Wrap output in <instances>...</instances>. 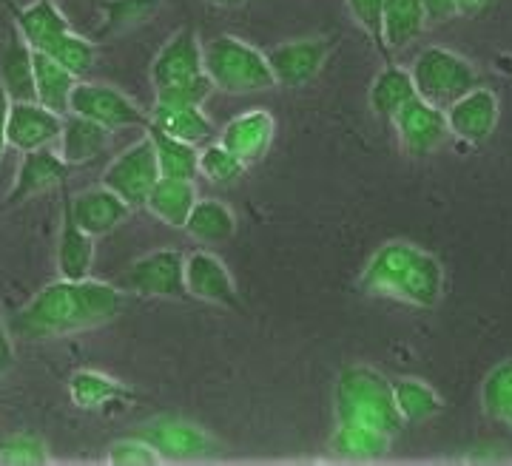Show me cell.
<instances>
[{
  "label": "cell",
  "mask_w": 512,
  "mask_h": 466,
  "mask_svg": "<svg viewBox=\"0 0 512 466\" xmlns=\"http://www.w3.org/2000/svg\"><path fill=\"white\" fill-rule=\"evenodd\" d=\"M126 307L120 287L100 279H57L37 290L32 302L9 316L12 336L46 341L74 336L100 324L114 322Z\"/></svg>",
  "instance_id": "cell-1"
},
{
  "label": "cell",
  "mask_w": 512,
  "mask_h": 466,
  "mask_svg": "<svg viewBox=\"0 0 512 466\" xmlns=\"http://www.w3.org/2000/svg\"><path fill=\"white\" fill-rule=\"evenodd\" d=\"M367 296L433 310L444 296V268L433 253L410 242H387L367 259L359 276Z\"/></svg>",
  "instance_id": "cell-2"
},
{
  "label": "cell",
  "mask_w": 512,
  "mask_h": 466,
  "mask_svg": "<svg viewBox=\"0 0 512 466\" xmlns=\"http://www.w3.org/2000/svg\"><path fill=\"white\" fill-rule=\"evenodd\" d=\"M333 415L336 424L370 427L396 435L404 430L402 415L393 398V381L367 364L345 367L333 387Z\"/></svg>",
  "instance_id": "cell-3"
},
{
  "label": "cell",
  "mask_w": 512,
  "mask_h": 466,
  "mask_svg": "<svg viewBox=\"0 0 512 466\" xmlns=\"http://www.w3.org/2000/svg\"><path fill=\"white\" fill-rule=\"evenodd\" d=\"M202 66L214 91L251 94L274 86V74L262 49L245 43L242 37L220 35L202 43Z\"/></svg>",
  "instance_id": "cell-4"
},
{
  "label": "cell",
  "mask_w": 512,
  "mask_h": 466,
  "mask_svg": "<svg viewBox=\"0 0 512 466\" xmlns=\"http://www.w3.org/2000/svg\"><path fill=\"white\" fill-rule=\"evenodd\" d=\"M407 72L413 77L416 94L436 108H447L461 94L478 86V72L473 69V63L444 46L421 49Z\"/></svg>",
  "instance_id": "cell-5"
},
{
  "label": "cell",
  "mask_w": 512,
  "mask_h": 466,
  "mask_svg": "<svg viewBox=\"0 0 512 466\" xmlns=\"http://www.w3.org/2000/svg\"><path fill=\"white\" fill-rule=\"evenodd\" d=\"M157 180H160V165H157L154 143L148 134L143 140L128 145L126 151H120L103 171V185L123 199L131 211L146 205Z\"/></svg>",
  "instance_id": "cell-6"
},
{
  "label": "cell",
  "mask_w": 512,
  "mask_h": 466,
  "mask_svg": "<svg viewBox=\"0 0 512 466\" xmlns=\"http://www.w3.org/2000/svg\"><path fill=\"white\" fill-rule=\"evenodd\" d=\"M69 111L86 117V120H94L97 126L109 128L111 134L123 131V128L148 126L146 111L137 106L128 94L114 89L109 83H83V80H77Z\"/></svg>",
  "instance_id": "cell-7"
},
{
  "label": "cell",
  "mask_w": 512,
  "mask_h": 466,
  "mask_svg": "<svg viewBox=\"0 0 512 466\" xmlns=\"http://www.w3.org/2000/svg\"><path fill=\"white\" fill-rule=\"evenodd\" d=\"M185 253L174 248H160L134 259L123 273V290L137 296L180 299L185 296Z\"/></svg>",
  "instance_id": "cell-8"
},
{
  "label": "cell",
  "mask_w": 512,
  "mask_h": 466,
  "mask_svg": "<svg viewBox=\"0 0 512 466\" xmlns=\"http://www.w3.org/2000/svg\"><path fill=\"white\" fill-rule=\"evenodd\" d=\"M140 435L163 455V461H202L220 452V441L208 430L180 418H154Z\"/></svg>",
  "instance_id": "cell-9"
},
{
  "label": "cell",
  "mask_w": 512,
  "mask_h": 466,
  "mask_svg": "<svg viewBox=\"0 0 512 466\" xmlns=\"http://www.w3.org/2000/svg\"><path fill=\"white\" fill-rule=\"evenodd\" d=\"M393 128L399 145L407 157H430L433 151H439L441 145L450 137V126H447V114L444 108L430 106L427 100L413 97L407 106L393 117Z\"/></svg>",
  "instance_id": "cell-10"
},
{
  "label": "cell",
  "mask_w": 512,
  "mask_h": 466,
  "mask_svg": "<svg viewBox=\"0 0 512 466\" xmlns=\"http://www.w3.org/2000/svg\"><path fill=\"white\" fill-rule=\"evenodd\" d=\"M268 66L274 74V86L282 89H299L311 83L316 74L325 69L330 57L328 37H299V40H285L265 52Z\"/></svg>",
  "instance_id": "cell-11"
},
{
  "label": "cell",
  "mask_w": 512,
  "mask_h": 466,
  "mask_svg": "<svg viewBox=\"0 0 512 466\" xmlns=\"http://www.w3.org/2000/svg\"><path fill=\"white\" fill-rule=\"evenodd\" d=\"M205 77L202 66V40L194 26H183L160 46V52L154 54L151 63V83L154 89H171V86H183L191 80Z\"/></svg>",
  "instance_id": "cell-12"
},
{
  "label": "cell",
  "mask_w": 512,
  "mask_h": 466,
  "mask_svg": "<svg viewBox=\"0 0 512 466\" xmlns=\"http://www.w3.org/2000/svg\"><path fill=\"white\" fill-rule=\"evenodd\" d=\"M60 128H63V114L40 106L37 100L9 103L6 140H9V148H15L20 154H29V151H40V148L57 145Z\"/></svg>",
  "instance_id": "cell-13"
},
{
  "label": "cell",
  "mask_w": 512,
  "mask_h": 466,
  "mask_svg": "<svg viewBox=\"0 0 512 466\" xmlns=\"http://www.w3.org/2000/svg\"><path fill=\"white\" fill-rule=\"evenodd\" d=\"M447 114V126H450V137H458L461 143L478 145L493 137L495 126H498V97L495 91L484 89L478 83L476 89L461 94L456 103L444 108Z\"/></svg>",
  "instance_id": "cell-14"
},
{
  "label": "cell",
  "mask_w": 512,
  "mask_h": 466,
  "mask_svg": "<svg viewBox=\"0 0 512 466\" xmlns=\"http://www.w3.org/2000/svg\"><path fill=\"white\" fill-rule=\"evenodd\" d=\"M185 296H194L200 302L239 310V293L234 276L228 273L225 262L217 253L194 251L185 256Z\"/></svg>",
  "instance_id": "cell-15"
},
{
  "label": "cell",
  "mask_w": 512,
  "mask_h": 466,
  "mask_svg": "<svg viewBox=\"0 0 512 466\" xmlns=\"http://www.w3.org/2000/svg\"><path fill=\"white\" fill-rule=\"evenodd\" d=\"M66 208L74 222L86 233H92L94 239L120 228L131 214L126 202L106 185H92V188L77 191L72 199H66Z\"/></svg>",
  "instance_id": "cell-16"
},
{
  "label": "cell",
  "mask_w": 512,
  "mask_h": 466,
  "mask_svg": "<svg viewBox=\"0 0 512 466\" xmlns=\"http://www.w3.org/2000/svg\"><path fill=\"white\" fill-rule=\"evenodd\" d=\"M276 134V120L274 114H268L265 108H251V111H242L234 120H228L220 131V143L237 154L239 160L245 165H254L259 162L268 148L274 145Z\"/></svg>",
  "instance_id": "cell-17"
},
{
  "label": "cell",
  "mask_w": 512,
  "mask_h": 466,
  "mask_svg": "<svg viewBox=\"0 0 512 466\" xmlns=\"http://www.w3.org/2000/svg\"><path fill=\"white\" fill-rule=\"evenodd\" d=\"M69 165L52 148H40L23 154L18 165V174L12 180V188L6 194V205H20L23 199H32L37 194H46L52 188H60L69 177Z\"/></svg>",
  "instance_id": "cell-18"
},
{
  "label": "cell",
  "mask_w": 512,
  "mask_h": 466,
  "mask_svg": "<svg viewBox=\"0 0 512 466\" xmlns=\"http://www.w3.org/2000/svg\"><path fill=\"white\" fill-rule=\"evenodd\" d=\"M111 143L109 128L97 126L94 120H86L80 114H63V128L57 137V154L69 168H80L94 162Z\"/></svg>",
  "instance_id": "cell-19"
},
{
  "label": "cell",
  "mask_w": 512,
  "mask_h": 466,
  "mask_svg": "<svg viewBox=\"0 0 512 466\" xmlns=\"http://www.w3.org/2000/svg\"><path fill=\"white\" fill-rule=\"evenodd\" d=\"M57 276L60 279H89L94 268V236L86 233L63 205L60 216V231L55 245Z\"/></svg>",
  "instance_id": "cell-20"
},
{
  "label": "cell",
  "mask_w": 512,
  "mask_h": 466,
  "mask_svg": "<svg viewBox=\"0 0 512 466\" xmlns=\"http://www.w3.org/2000/svg\"><path fill=\"white\" fill-rule=\"evenodd\" d=\"M0 86L12 103L35 100V52L18 29L0 49Z\"/></svg>",
  "instance_id": "cell-21"
},
{
  "label": "cell",
  "mask_w": 512,
  "mask_h": 466,
  "mask_svg": "<svg viewBox=\"0 0 512 466\" xmlns=\"http://www.w3.org/2000/svg\"><path fill=\"white\" fill-rule=\"evenodd\" d=\"M15 29L32 46V52H49L57 37L72 29V23L55 0H32L15 12Z\"/></svg>",
  "instance_id": "cell-22"
},
{
  "label": "cell",
  "mask_w": 512,
  "mask_h": 466,
  "mask_svg": "<svg viewBox=\"0 0 512 466\" xmlns=\"http://www.w3.org/2000/svg\"><path fill=\"white\" fill-rule=\"evenodd\" d=\"M157 128L168 137H177L183 143L202 145L211 143L214 137V123L208 120V114L202 106H168V103H154L148 111V126Z\"/></svg>",
  "instance_id": "cell-23"
},
{
  "label": "cell",
  "mask_w": 512,
  "mask_h": 466,
  "mask_svg": "<svg viewBox=\"0 0 512 466\" xmlns=\"http://www.w3.org/2000/svg\"><path fill=\"white\" fill-rule=\"evenodd\" d=\"M69 398L77 410L97 413V410H109L114 404H128L134 393L123 381L106 376L100 370H77L69 378Z\"/></svg>",
  "instance_id": "cell-24"
},
{
  "label": "cell",
  "mask_w": 512,
  "mask_h": 466,
  "mask_svg": "<svg viewBox=\"0 0 512 466\" xmlns=\"http://www.w3.org/2000/svg\"><path fill=\"white\" fill-rule=\"evenodd\" d=\"M197 185L194 180H171V177H160L157 185L151 188L146 205L148 214L157 216L160 222L171 225V228H185L188 216L197 205Z\"/></svg>",
  "instance_id": "cell-25"
},
{
  "label": "cell",
  "mask_w": 512,
  "mask_h": 466,
  "mask_svg": "<svg viewBox=\"0 0 512 466\" xmlns=\"http://www.w3.org/2000/svg\"><path fill=\"white\" fill-rule=\"evenodd\" d=\"M416 94L413 77L402 66H384L382 72L373 77L370 91H367V103L370 111L382 120V123H393V117L402 111Z\"/></svg>",
  "instance_id": "cell-26"
},
{
  "label": "cell",
  "mask_w": 512,
  "mask_h": 466,
  "mask_svg": "<svg viewBox=\"0 0 512 466\" xmlns=\"http://www.w3.org/2000/svg\"><path fill=\"white\" fill-rule=\"evenodd\" d=\"M427 29L421 0H384L382 40L387 54L402 52Z\"/></svg>",
  "instance_id": "cell-27"
},
{
  "label": "cell",
  "mask_w": 512,
  "mask_h": 466,
  "mask_svg": "<svg viewBox=\"0 0 512 466\" xmlns=\"http://www.w3.org/2000/svg\"><path fill=\"white\" fill-rule=\"evenodd\" d=\"M80 77L66 72L46 52H35V100L40 106L52 108L57 114H69L72 91Z\"/></svg>",
  "instance_id": "cell-28"
},
{
  "label": "cell",
  "mask_w": 512,
  "mask_h": 466,
  "mask_svg": "<svg viewBox=\"0 0 512 466\" xmlns=\"http://www.w3.org/2000/svg\"><path fill=\"white\" fill-rule=\"evenodd\" d=\"M393 435L370 427H353V424H336L330 435V452L345 461H379L390 452Z\"/></svg>",
  "instance_id": "cell-29"
},
{
  "label": "cell",
  "mask_w": 512,
  "mask_h": 466,
  "mask_svg": "<svg viewBox=\"0 0 512 466\" xmlns=\"http://www.w3.org/2000/svg\"><path fill=\"white\" fill-rule=\"evenodd\" d=\"M185 233L202 245L228 242L237 233V216L220 199H197L194 211L185 222Z\"/></svg>",
  "instance_id": "cell-30"
},
{
  "label": "cell",
  "mask_w": 512,
  "mask_h": 466,
  "mask_svg": "<svg viewBox=\"0 0 512 466\" xmlns=\"http://www.w3.org/2000/svg\"><path fill=\"white\" fill-rule=\"evenodd\" d=\"M146 134L154 143L160 177H171V180H197L200 177V148L197 145L168 137L157 128H146Z\"/></svg>",
  "instance_id": "cell-31"
},
{
  "label": "cell",
  "mask_w": 512,
  "mask_h": 466,
  "mask_svg": "<svg viewBox=\"0 0 512 466\" xmlns=\"http://www.w3.org/2000/svg\"><path fill=\"white\" fill-rule=\"evenodd\" d=\"M393 398H396L404 427L407 424H424L444 410L441 395L430 384H424L421 378H396L393 381Z\"/></svg>",
  "instance_id": "cell-32"
},
{
  "label": "cell",
  "mask_w": 512,
  "mask_h": 466,
  "mask_svg": "<svg viewBox=\"0 0 512 466\" xmlns=\"http://www.w3.org/2000/svg\"><path fill=\"white\" fill-rule=\"evenodd\" d=\"M481 410L484 415L512 430V359L495 364L481 384Z\"/></svg>",
  "instance_id": "cell-33"
},
{
  "label": "cell",
  "mask_w": 512,
  "mask_h": 466,
  "mask_svg": "<svg viewBox=\"0 0 512 466\" xmlns=\"http://www.w3.org/2000/svg\"><path fill=\"white\" fill-rule=\"evenodd\" d=\"M160 0H103L100 3V37L123 35L137 26H143L157 15Z\"/></svg>",
  "instance_id": "cell-34"
},
{
  "label": "cell",
  "mask_w": 512,
  "mask_h": 466,
  "mask_svg": "<svg viewBox=\"0 0 512 466\" xmlns=\"http://www.w3.org/2000/svg\"><path fill=\"white\" fill-rule=\"evenodd\" d=\"M46 54L52 60H57L66 72H72L74 77H83L94 66V60H97V46L89 37L77 35L74 29H69L66 35L57 37L55 46Z\"/></svg>",
  "instance_id": "cell-35"
},
{
  "label": "cell",
  "mask_w": 512,
  "mask_h": 466,
  "mask_svg": "<svg viewBox=\"0 0 512 466\" xmlns=\"http://www.w3.org/2000/svg\"><path fill=\"white\" fill-rule=\"evenodd\" d=\"M52 461L46 438L37 432H15L0 444V464L6 466H43Z\"/></svg>",
  "instance_id": "cell-36"
},
{
  "label": "cell",
  "mask_w": 512,
  "mask_h": 466,
  "mask_svg": "<svg viewBox=\"0 0 512 466\" xmlns=\"http://www.w3.org/2000/svg\"><path fill=\"white\" fill-rule=\"evenodd\" d=\"M245 168L248 165L239 160L237 154H231L220 140L217 143H205V148L200 151V177L214 182V185H231V182H237L245 174Z\"/></svg>",
  "instance_id": "cell-37"
},
{
  "label": "cell",
  "mask_w": 512,
  "mask_h": 466,
  "mask_svg": "<svg viewBox=\"0 0 512 466\" xmlns=\"http://www.w3.org/2000/svg\"><path fill=\"white\" fill-rule=\"evenodd\" d=\"M109 464L114 466H157L163 464V455L148 444L143 435L120 438L109 447Z\"/></svg>",
  "instance_id": "cell-38"
},
{
  "label": "cell",
  "mask_w": 512,
  "mask_h": 466,
  "mask_svg": "<svg viewBox=\"0 0 512 466\" xmlns=\"http://www.w3.org/2000/svg\"><path fill=\"white\" fill-rule=\"evenodd\" d=\"M348 3L350 18L356 20V26L370 37V43L379 49L382 54H387L382 40V9L384 0H345Z\"/></svg>",
  "instance_id": "cell-39"
},
{
  "label": "cell",
  "mask_w": 512,
  "mask_h": 466,
  "mask_svg": "<svg viewBox=\"0 0 512 466\" xmlns=\"http://www.w3.org/2000/svg\"><path fill=\"white\" fill-rule=\"evenodd\" d=\"M211 91H214V83L205 74L200 80H191V83H183V86L160 89L154 103H168V106H205V100L211 97Z\"/></svg>",
  "instance_id": "cell-40"
},
{
  "label": "cell",
  "mask_w": 512,
  "mask_h": 466,
  "mask_svg": "<svg viewBox=\"0 0 512 466\" xmlns=\"http://www.w3.org/2000/svg\"><path fill=\"white\" fill-rule=\"evenodd\" d=\"M15 364V341H12V330H9V319L0 310V376H6Z\"/></svg>",
  "instance_id": "cell-41"
},
{
  "label": "cell",
  "mask_w": 512,
  "mask_h": 466,
  "mask_svg": "<svg viewBox=\"0 0 512 466\" xmlns=\"http://www.w3.org/2000/svg\"><path fill=\"white\" fill-rule=\"evenodd\" d=\"M424 3V18L430 23H447L456 18V0H421Z\"/></svg>",
  "instance_id": "cell-42"
},
{
  "label": "cell",
  "mask_w": 512,
  "mask_h": 466,
  "mask_svg": "<svg viewBox=\"0 0 512 466\" xmlns=\"http://www.w3.org/2000/svg\"><path fill=\"white\" fill-rule=\"evenodd\" d=\"M493 6V0H456V15L461 18H478Z\"/></svg>",
  "instance_id": "cell-43"
},
{
  "label": "cell",
  "mask_w": 512,
  "mask_h": 466,
  "mask_svg": "<svg viewBox=\"0 0 512 466\" xmlns=\"http://www.w3.org/2000/svg\"><path fill=\"white\" fill-rule=\"evenodd\" d=\"M9 97H6V91L0 86V160H3V154H6V148H9V140H6V117H9Z\"/></svg>",
  "instance_id": "cell-44"
},
{
  "label": "cell",
  "mask_w": 512,
  "mask_h": 466,
  "mask_svg": "<svg viewBox=\"0 0 512 466\" xmlns=\"http://www.w3.org/2000/svg\"><path fill=\"white\" fill-rule=\"evenodd\" d=\"M208 3H214V6H220V9H237L245 0H208Z\"/></svg>",
  "instance_id": "cell-45"
}]
</instances>
